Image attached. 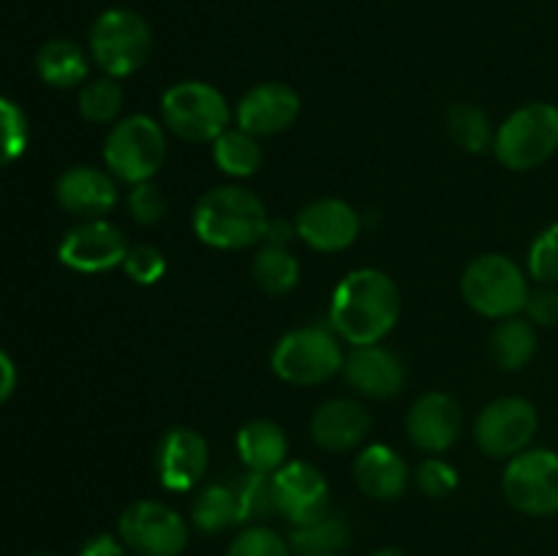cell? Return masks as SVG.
<instances>
[{
  "label": "cell",
  "instance_id": "obj_1",
  "mask_svg": "<svg viewBox=\"0 0 558 556\" xmlns=\"http://www.w3.org/2000/svg\"><path fill=\"white\" fill-rule=\"evenodd\" d=\"M401 316V292L387 273L360 267L332 292L330 327L341 341L352 347L379 343Z\"/></svg>",
  "mask_w": 558,
  "mask_h": 556
},
{
  "label": "cell",
  "instance_id": "obj_2",
  "mask_svg": "<svg viewBox=\"0 0 558 556\" xmlns=\"http://www.w3.org/2000/svg\"><path fill=\"white\" fill-rule=\"evenodd\" d=\"M196 238L213 249H248L265 240L267 207L259 196L243 185H218L210 189L194 207Z\"/></svg>",
  "mask_w": 558,
  "mask_h": 556
},
{
  "label": "cell",
  "instance_id": "obj_3",
  "mask_svg": "<svg viewBox=\"0 0 558 556\" xmlns=\"http://www.w3.org/2000/svg\"><path fill=\"white\" fill-rule=\"evenodd\" d=\"M90 58L112 80L136 74L150 60L153 31L145 16L134 9H107L96 16L87 36Z\"/></svg>",
  "mask_w": 558,
  "mask_h": 556
},
{
  "label": "cell",
  "instance_id": "obj_4",
  "mask_svg": "<svg viewBox=\"0 0 558 556\" xmlns=\"http://www.w3.org/2000/svg\"><path fill=\"white\" fill-rule=\"evenodd\" d=\"M461 292L469 309L488 319H510L526 309L529 281L518 262L505 254H483L463 270Z\"/></svg>",
  "mask_w": 558,
  "mask_h": 556
},
{
  "label": "cell",
  "instance_id": "obj_5",
  "mask_svg": "<svg viewBox=\"0 0 558 556\" xmlns=\"http://www.w3.org/2000/svg\"><path fill=\"white\" fill-rule=\"evenodd\" d=\"M341 338L327 327H298L287 333L272 349V374L298 387L322 385L343 371Z\"/></svg>",
  "mask_w": 558,
  "mask_h": 556
},
{
  "label": "cell",
  "instance_id": "obj_6",
  "mask_svg": "<svg viewBox=\"0 0 558 556\" xmlns=\"http://www.w3.org/2000/svg\"><path fill=\"white\" fill-rule=\"evenodd\" d=\"M558 150V107L554 104H526L499 125L494 153L501 167L512 172H529L548 161Z\"/></svg>",
  "mask_w": 558,
  "mask_h": 556
},
{
  "label": "cell",
  "instance_id": "obj_7",
  "mask_svg": "<svg viewBox=\"0 0 558 556\" xmlns=\"http://www.w3.org/2000/svg\"><path fill=\"white\" fill-rule=\"evenodd\" d=\"M167 158V134L147 114H129L118 120L104 142L107 169L123 183H145L156 178Z\"/></svg>",
  "mask_w": 558,
  "mask_h": 556
},
{
  "label": "cell",
  "instance_id": "obj_8",
  "mask_svg": "<svg viewBox=\"0 0 558 556\" xmlns=\"http://www.w3.org/2000/svg\"><path fill=\"white\" fill-rule=\"evenodd\" d=\"M163 123L185 142H216L232 123V109L221 90L199 80L169 87L161 98Z\"/></svg>",
  "mask_w": 558,
  "mask_h": 556
},
{
  "label": "cell",
  "instance_id": "obj_9",
  "mask_svg": "<svg viewBox=\"0 0 558 556\" xmlns=\"http://www.w3.org/2000/svg\"><path fill=\"white\" fill-rule=\"evenodd\" d=\"M118 537L140 556H180L189 545V523L172 507L142 499L123 510Z\"/></svg>",
  "mask_w": 558,
  "mask_h": 556
},
{
  "label": "cell",
  "instance_id": "obj_10",
  "mask_svg": "<svg viewBox=\"0 0 558 556\" xmlns=\"http://www.w3.org/2000/svg\"><path fill=\"white\" fill-rule=\"evenodd\" d=\"M505 499L526 516L558 512V452L523 450L510 458L501 478Z\"/></svg>",
  "mask_w": 558,
  "mask_h": 556
},
{
  "label": "cell",
  "instance_id": "obj_11",
  "mask_svg": "<svg viewBox=\"0 0 558 556\" xmlns=\"http://www.w3.org/2000/svg\"><path fill=\"white\" fill-rule=\"evenodd\" d=\"M537 409L532 401L518 396L499 398L488 403L474 423V439L480 450L490 458H515L529 450L537 436Z\"/></svg>",
  "mask_w": 558,
  "mask_h": 556
},
{
  "label": "cell",
  "instance_id": "obj_12",
  "mask_svg": "<svg viewBox=\"0 0 558 556\" xmlns=\"http://www.w3.org/2000/svg\"><path fill=\"white\" fill-rule=\"evenodd\" d=\"M129 254V240L114 223L104 218H87L80 227L69 229L58 245V259L76 273H104L123 265Z\"/></svg>",
  "mask_w": 558,
  "mask_h": 556
},
{
  "label": "cell",
  "instance_id": "obj_13",
  "mask_svg": "<svg viewBox=\"0 0 558 556\" xmlns=\"http://www.w3.org/2000/svg\"><path fill=\"white\" fill-rule=\"evenodd\" d=\"M272 494H276V510L292 527H303L327 516V505H330V485L325 474L314 463L305 461L283 463L272 474Z\"/></svg>",
  "mask_w": 558,
  "mask_h": 556
},
{
  "label": "cell",
  "instance_id": "obj_14",
  "mask_svg": "<svg viewBox=\"0 0 558 556\" xmlns=\"http://www.w3.org/2000/svg\"><path fill=\"white\" fill-rule=\"evenodd\" d=\"M210 450L199 431L169 428L156 450V472L167 491H191L207 472Z\"/></svg>",
  "mask_w": 558,
  "mask_h": 556
},
{
  "label": "cell",
  "instance_id": "obj_15",
  "mask_svg": "<svg viewBox=\"0 0 558 556\" xmlns=\"http://www.w3.org/2000/svg\"><path fill=\"white\" fill-rule=\"evenodd\" d=\"M298 238L314 251L336 254L347 251L360 234V216L343 200H316L305 205L294 218Z\"/></svg>",
  "mask_w": 558,
  "mask_h": 556
},
{
  "label": "cell",
  "instance_id": "obj_16",
  "mask_svg": "<svg viewBox=\"0 0 558 556\" xmlns=\"http://www.w3.org/2000/svg\"><path fill=\"white\" fill-rule=\"evenodd\" d=\"M463 428V409L450 392H425L414 401L407 418V434L425 452H445L458 442Z\"/></svg>",
  "mask_w": 558,
  "mask_h": 556
},
{
  "label": "cell",
  "instance_id": "obj_17",
  "mask_svg": "<svg viewBox=\"0 0 558 556\" xmlns=\"http://www.w3.org/2000/svg\"><path fill=\"white\" fill-rule=\"evenodd\" d=\"M300 96L294 87L283 82H265L256 85L240 98L238 104V129L248 131L256 140L259 136H276L287 131L300 114Z\"/></svg>",
  "mask_w": 558,
  "mask_h": 556
},
{
  "label": "cell",
  "instance_id": "obj_18",
  "mask_svg": "<svg viewBox=\"0 0 558 556\" xmlns=\"http://www.w3.org/2000/svg\"><path fill=\"white\" fill-rule=\"evenodd\" d=\"M343 376L354 392L368 398H392L407 385V368L401 358L379 343L352 347L343 360Z\"/></svg>",
  "mask_w": 558,
  "mask_h": 556
},
{
  "label": "cell",
  "instance_id": "obj_19",
  "mask_svg": "<svg viewBox=\"0 0 558 556\" xmlns=\"http://www.w3.org/2000/svg\"><path fill=\"white\" fill-rule=\"evenodd\" d=\"M60 207L82 218H101L118 205V183L112 172L96 167H71L54 183Z\"/></svg>",
  "mask_w": 558,
  "mask_h": 556
},
{
  "label": "cell",
  "instance_id": "obj_20",
  "mask_svg": "<svg viewBox=\"0 0 558 556\" xmlns=\"http://www.w3.org/2000/svg\"><path fill=\"white\" fill-rule=\"evenodd\" d=\"M371 431L368 409L352 398H332L311 418V436L322 450L349 452L365 442Z\"/></svg>",
  "mask_w": 558,
  "mask_h": 556
},
{
  "label": "cell",
  "instance_id": "obj_21",
  "mask_svg": "<svg viewBox=\"0 0 558 556\" xmlns=\"http://www.w3.org/2000/svg\"><path fill=\"white\" fill-rule=\"evenodd\" d=\"M354 480L365 496L379 501L401 499L409 488V467L392 447L368 445L354 458Z\"/></svg>",
  "mask_w": 558,
  "mask_h": 556
},
{
  "label": "cell",
  "instance_id": "obj_22",
  "mask_svg": "<svg viewBox=\"0 0 558 556\" xmlns=\"http://www.w3.org/2000/svg\"><path fill=\"white\" fill-rule=\"evenodd\" d=\"M238 452L248 472L276 474L287 463L289 439L272 420H251L240 428Z\"/></svg>",
  "mask_w": 558,
  "mask_h": 556
},
{
  "label": "cell",
  "instance_id": "obj_23",
  "mask_svg": "<svg viewBox=\"0 0 558 556\" xmlns=\"http://www.w3.org/2000/svg\"><path fill=\"white\" fill-rule=\"evenodd\" d=\"M36 71L49 87H76L85 82L90 65H87V55L80 44L69 41V38H52L38 49Z\"/></svg>",
  "mask_w": 558,
  "mask_h": 556
},
{
  "label": "cell",
  "instance_id": "obj_24",
  "mask_svg": "<svg viewBox=\"0 0 558 556\" xmlns=\"http://www.w3.org/2000/svg\"><path fill=\"white\" fill-rule=\"evenodd\" d=\"M537 354V330L529 319L510 316L496 325L490 336V358L505 371H521Z\"/></svg>",
  "mask_w": 558,
  "mask_h": 556
},
{
  "label": "cell",
  "instance_id": "obj_25",
  "mask_svg": "<svg viewBox=\"0 0 558 556\" xmlns=\"http://www.w3.org/2000/svg\"><path fill=\"white\" fill-rule=\"evenodd\" d=\"M194 527L202 532H223V529L240 523V501L232 483H213L202 491L191 507Z\"/></svg>",
  "mask_w": 558,
  "mask_h": 556
},
{
  "label": "cell",
  "instance_id": "obj_26",
  "mask_svg": "<svg viewBox=\"0 0 558 556\" xmlns=\"http://www.w3.org/2000/svg\"><path fill=\"white\" fill-rule=\"evenodd\" d=\"M254 281L262 292L272 294H289L300 281V262L289 249H276V245H262L259 254L254 256Z\"/></svg>",
  "mask_w": 558,
  "mask_h": 556
},
{
  "label": "cell",
  "instance_id": "obj_27",
  "mask_svg": "<svg viewBox=\"0 0 558 556\" xmlns=\"http://www.w3.org/2000/svg\"><path fill=\"white\" fill-rule=\"evenodd\" d=\"M349 543L347 523L338 516H322L316 521L294 527L289 534V545H292L294 556H332L341 554L343 545Z\"/></svg>",
  "mask_w": 558,
  "mask_h": 556
},
{
  "label": "cell",
  "instance_id": "obj_28",
  "mask_svg": "<svg viewBox=\"0 0 558 556\" xmlns=\"http://www.w3.org/2000/svg\"><path fill=\"white\" fill-rule=\"evenodd\" d=\"M213 158L229 178H251L262 167L259 140L243 129H229L213 142Z\"/></svg>",
  "mask_w": 558,
  "mask_h": 556
},
{
  "label": "cell",
  "instance_id": "obj_29",
  "mask_svg": "<svg viewBox=\"0 0 558 556\" xmlns=\"http://www.w3.org/2000/svg\"><path fill=\"white\" fill-rule=\"evenodd\" d=\"M447 131H450L452 142L466 153H485L488 147H494L496 140L490 118L474 104H452L447 109Z\"/></svg>",
  "mask_w": 558,
  "mask_h": 556
},
{
  "label": "cell",
  "instance_id": "obj_30",
  "mask_svg": "<svg viewBox=\"0 0 558 556\" xmlns=\"http://www.w3.org/2000/svg\"><path fill=\"white\" fill-rule=\"evenodd\" d=\"M123 109V87L112 76L87 82L80 90V114L87 123H114Z\"/></svg>",
  "mask_w": 558,
  "mask_h": 556
},
{
  "label": "cell",
  "instance_id": "obj_31",
  "mask_svg": "<svg viewBox=\"0 0 558 556\" xmlns=\"http://www.w3.org/2000/svg\"><path fill=\"white\" fill-rule=\"evenodd\" d=\"M234 494L240 501V523L265 521L276 516V494H272V474L245 472L234 480Z\"/></svg>",
  "mask_w": 558,
  "mask_h": 556
},
{
  "label": "cell",
  "instance_id": "obj_32",
  "mask_svg": "<svg viewBox=\"0 0 558 556\" xmlns=\"http://www.w3.org/2000/svg\"><path fill=\"white\" fill-rule=\"evenodd\" d=\"M31 140V125L25 112L11 98H0V169L14 164L25 153Z\"/></svg>",
  "mask_w": 558,
  "mask_h": 556
},
{
  "label": "cell",
  "instance_id": "obj_33",
  "mask_svg": "<svg viewBox=\"0 0 558 556\" xmlns=\"http://www.w3.org/2000/svg\"><path fill=\"white\" fill-rule=\"evenodd\" d=\"M227 556H292V545L276 529L251 523L229 543Z\"/></svg>",
  "mask_w": 558,
  "mask_h": 556
},
{
  "label": "cell",
  "instance_id": "obj_34",
  "mask_svg": "<svg viewBox=\"0 0 558 556\" xmlns=\"http://www.w3.org/2000/svg\"><path fill=\"white\" fill-rule=\"evenodd\" d=\"M529 273L534 281L556 287L558 283V223L537 234V240L529 249Z\"/></svg>",
  "mask_w": 558,
  "mask_h": 556
},
{
  "label": "cell",
  "instance_id": "obj_35",
  "mask_svg": "<svg viewBox=\"0 0 558 556\" xmlns=\"http://www.w3.org/2000/svg\"><path fill=\"white\" fill-rule=\"evenodd\" d=\"M129 213L136 223H142V227H153V223L161 221V218L167 216V196H163L161 185H156L153 180L131 185Z\"/></svg>",
  "mask_w": 558,
  "mask_h": 556
},
{
  "label": "cell",
  "instance_id": "obj_36",
  "mask_svg": "<svg viewBox=\"0 0 558 556\" xmlns=\"http://www.w3.org/2000/svg\"><path fill=\"white\" fill-rule=\"evenodd\" d=\"M123 270L131 281L142 283V287H150V283H158L167 273V259L158 249L153 245H134L129 249L123 259Z\"/></svg>",
  "mask_w": 558,
  "mask_h": 556
},
{
  "label": "cell",
  "instance_id": "obj_37",
  "mask_svg": "<svg viewBox=\"0 0 558 556\" xmlns=\"http://www.w3.org/2000/svg\"><path fill=\"white\" fill-rule=\"evenodd\" d=\"M417 488L425 496H434V499H445L452 491L458 488V472L452 463L441 461V458H428V461L420 463L417 469Z\"/></svg>",
  "mask_w": 558,
  "mask_h": 556
},
{
  "label": "cell",
  "instance_id": "obj_38",
  "mask_svg": "<svg viewBox=\"0 0 558 556\" xmlns=\"http://www.w3.org/2000/svg\"><path fill=\"white\" fill-rule=\"evenodd\" d=\"M529 322L539 327H556L558 325V289L543 283L539 289L529 292L526 309Z\"/></svg>",
  "mask_w": 558,
  "mask_h": 556
},
{
  "label": "cell",
  "instance_id": "obj_39",
  "mask_svg": "<svg viewBox=\"0 0 558 556\" xmlns=\"http://www.w3.org/2000/svg\"><path fill=\"white\" fill-rule=\"evenodd\" d=\"M80 556H125V543L114 534H96L82 545Z\"/></svg>",
  "mask_w": 558,
  "mask_h": 556
},
{
  "label": "cell",
  "instance_id": "obj_40",
  "mask_svg": "<svg viewBox=\"0 0 558 556\" xmlns=\"http://www.w3.org/2000/svg\"><path fill=\"white\" fill-rule=\"evenodd\" d=\"M294 234H298V229H294L292 221H272V218H270V223H267L265 240H262V243L276 245V249H287V245L292 243Z\"/></svg>",
  "mask_w": 558,
  "mask_h": 556
},
{
  "label": "cell",
  "instance_id": "obj_41",
  "mask_svg": "<svg viewBox=\"0 0 558 556\" xmlns=\"http://www.w3.org/2000/svg\"><path fill=\"white\" fill-rule=\"evenodd\" d=\"M14 387H16V368H14V360L0 349V407L14 396Z\"/></svg>",
  "mask_w": 558,
  "mask_h": 556
},
{
  "label": "cell",
  "instance_id": "obj_42",
  "mask_svg": "<svg viewBox=\"0 0 558 556\" xmlns=\"http://www.w3.org/2000/svg\"><path fill=\"white\" fill-rule=\"evenodd\" d=\"M371 556H407V554H403V551H398V548H381V551H376V554H371Z\"/></svg>",
  "mask_w": 558,
  "mask_h": 556
},
{
  "label": "cell",
  "instance_id": "obj_43",
  "mask_svg": "<svg viewBox=\"0 0 558 556\" xmlns=\"http://www.w3.org/2000/svg\"><path fill=\"white\" fill-rule=\"evenodd\" d=\"M27 556H58V554H47V551H41V554H27Z\"/></svg>",
  "mask_w": 558,
  "mask_h": 556
},
{
  "label": "cell",
  "instance_id": "obj_44",
  "mask_svg": "<svg viewBox=\"0 0 558 556\" xmlns=\"http://www.w3.org/2000/svg\"><path fill=\"white\" fill-rule=\"evenodd\" d=\"M332 556H338V554H332Z\"/></svg>",
  "mask_w": 558,
  "mask_h": 556
}]
</instances>
